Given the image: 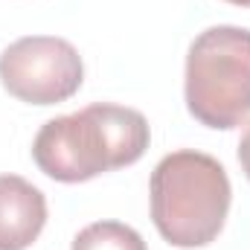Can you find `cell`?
Listing matches in <instances>:
<instances>
[{"instance_id":"6","label":"cell","mask_w":250,"mask_h":250,"mask_svg":"<svg viewBox=\"0 0 250 250\" xmlns=\"http://www.w3.org/2000/svg\"><path fill=\"white\" fill-rule=\"evenodd\" d=\"M70 250H148L143 236L123 221H93L73 239Z\"/></svg>"},{"instance_id":"2","label":"cell","mask_w":250,"mask_h":250,"mask_svg":"<svg viewBox=\"0 0 250 250\" xmlns=\"http://www.w3.org/2000/svg\"><path fill=\"white\" fill-rule=\"evenodd\" d=\"M233 189L224 166L204 151H172L151 172V221L175 248H204L218 239Z\"/></svg>"},{"instance_id":"8","label":"cell","mask_w":250,"mask_h":250,"mask_svg":"<svg viewBox=\"0 0 250 250\" xmlns=\"http://www.w3.org/2000/svg\"><path fill=\"white\" fill-rule=\"evenodd\" d=\"M227 3H233V6H242V9H248L250 0H227Z\"/></svg>"},{"instance_id":"1","label":"cell","mask_w":250,"mask_h":250,"mask_svg":"<svg viewBox=\"0 0 250 250\" xmlns=\"http://www.w3.org/2000/svg\"><path fill=\"white\" fill-rule=\"evenodd\" d=\"M151 131L140 111L96 102L41 125L32 143L35 166L62 184H84L96 175L137 163Z\"/></svg>"},{"instance_id":"5","label":"cell","mask_w":250,"mask_h":250,"mask_svg":"<svg viewBox=\"0 0 250 250\" xmlns=\"http://www.w3.org/2000/svg\"><path fill=\"white\" fill-rule=\"evenodd\" d=\"M47 224V198L18 175H0V250H26Z\"/></svg>"},{"instance_id":"4","label":"cell","mask_w":250,"mask_h":250,"mask_svg":"<svg viewBox=\"0 0 250 250\" xmlns=\"http://www.w3.org/2000/svg\"><path fill=\"white\" fill-rule=\"evenodd\" d=\"M3 87L29 105H56L79 93L84 64L79 50L56 35H26L0 53Z\"/></svg>"},{"instance_id":"7","label":"cell","mask_w":250,"mask_h":250,"mask_svg":"<svg viewBox=\"0 0 250 250\" xmlns=\"http://www.w3.org/2000/svg\"><path fill=\"white\" fill-rule=\"evenodd\" d=\"M239 163H242L245 178L250 181V125L245 128V134H242V140H239Z\"/></svg>"},{"instance_id":"3","label":"cell","mask_w":250,"mask_h":250,"mask_svg":"<svg viewBox=\"0 0 250 250\" xmlns=\"http://www.w3.org/2000/svg\"><path fill=\"white\" fill-rule=\"evenodd\" d=\"M189 114L207 128L230 131L250 117V29L209 26L187 53Z\"/></svg>"}]
</instances>
